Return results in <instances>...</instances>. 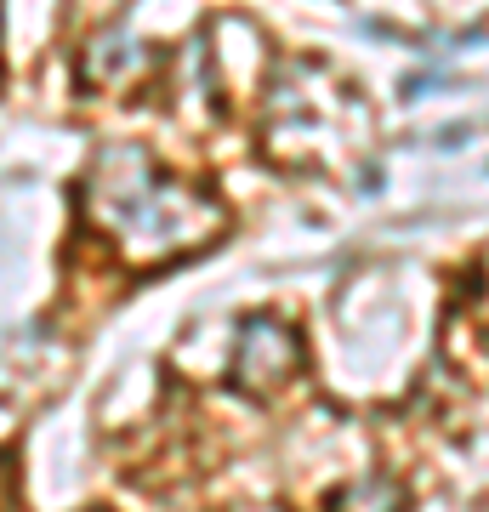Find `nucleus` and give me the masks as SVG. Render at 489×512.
<instances>
[{
  "label": "nucleus",
  "mask_w": 489,
  "mask_h": 512,
  "mask_svg": "<svg viewBox=\"0 0 489 512\" xmlns=\"http://www.w3.org/2000/svg\"><path fill=\"white\" fill-rule=\"evenodd\" d=\"M86 222L109 239L114 251L148 268V262H177L188 251H205L222 239L228 217L205 188L171 177L148 148L114 143L86 171Z\"/></svg>",
  "instance_id": "f257e3e1"
},
{
  "label": "nucleus",
  "mask_w": 489,
  "mask_h": 512,
  "mask_svg": "<svg viewBox=\"0 0 489 512\" xmlns=\"http://www.w3.org/2000/svg\"><path fill=\"white\" fill-rule=\"evenodd\" d=\"M302 370V342H296V330L279 325L273 313H256L239 325V348H234V382L245 393H279Z\"/></svg>",
  "instance_id": "f03ea898"
},
{
  "label": "nucleus",
  "mask_w": 489,
  "mask_h": 512,
  "mask_svg": "<svg viewBox=\"0 0 489 512\" xmlns=\"http://www.w3.org/2000/svg\"><path fill=\"white\" fill-rule=\"evenodd\" d=\"M137 57H143V46L126 35V29H109V35H97L91 40V52H86V74L97 80V86H120L131 69H137Z\"/></svg>",
  "instance_id": "7ed1b4c3"
},
{
  "label": "nucleus",
  "mask_w": 489,
  "mask_h": 512,
  "mask_svg": "<svg viewBox=\"0 0 489 512\" xmlns=\"http://www.w3.org/2000/svg\"><path fill=\"white\" fill-rule=\"evenodd\" d=\"M336 512H404L399 484H359L336 501Z\"/></svg>",
  "instance_id": "20e7f679"
}]
</instances>
